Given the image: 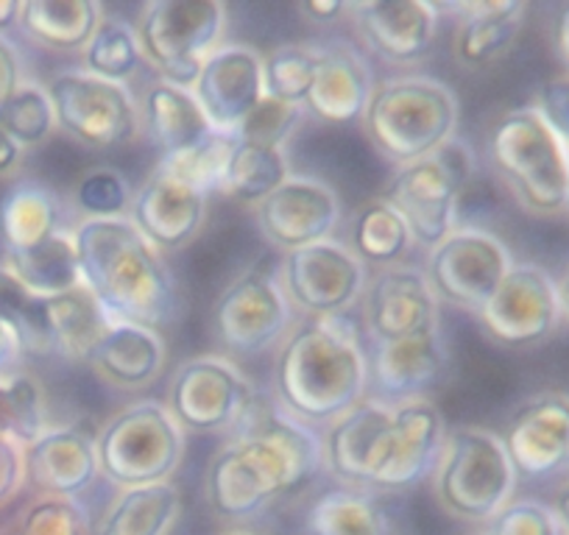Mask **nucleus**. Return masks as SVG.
Instances as JSON below:
<instances>
[{
    "instance_id": "f257e3e1",
    "label": "nucleus",
    "mask_w": 569,
    "mask_h": 535,
    "mask_svg": "<svg viewBox=\"0 0 569 535\" xmlns=\"http://www.w3.org/2000/svg\"><path fill=\"white\" fill-rule=\"evenodd\" d=\"M321 468L319 435L257 398L207 466V502L223 518H251L313 483Z\"/></svg>"
},
{
    "instance_id": "f03ea898",
    "label": "nucleus",
    "mask_w": 569,
    "mask_h": 535,
    "mask_svg": "<svg viewBox=\"0 0 569 535\" xmlns=\"http://www.w3.org/2000/svg\"><path fill=\"white\" fill-rule=\"evenodd\" d=\"M277 405L302 424L347 416L369 396V357L355 321L343 315L305 319L291 326L273 363Z\"/></svg>"
},
{
    "instance_id": "7ed1b4c3",
    "label": "nucleus",
    "mask_w": 569,
    "mask_h": 535,
    "mask_svg": "<svg viewBox=\"0 0 569 535\" xmlns=\"http://www.w3.org/2000/svg\"><path fill=\"white\" fill-rule=\"evenodd\" d=\"M81 285L112 321L160 330L177 310V282L160 251L129 218L81 221L73 229Z\"/></svg>"
},
{
    "instance_id": "20e7f679",
    "label": "nucleus",
    "mask_w": 569,
    "mask_h": 535,
    "mask_svg": "<svg viewBox=\"0 0 569 535\" xmlns=\"http://www.w3.org/2000/svg\"><path fill=\"white\" fill-rule=\"evenodd\" d=\"M486 160L525 212L563 215L569 204V149L536 107L502 112L486 134Z\"/></svg>"
},
{
    "instance_id": "39448f33",
    "label": "nucleus",
    "mask_w": 569,
    "mask_h": 535,
    "mask_svg": "<svg viewBox=\"0 0 569 535\" xmlns=\"http://www.w3.org/2000/svg\"><path fill=\"white\" fill-rule=\"evenodd\" d=\"M366 138L397 168L439 154L458 129V101L447 84L402 75L375 84L363 120Z\"/></svg>"
},
{
    "instance_id": "423d86ee",
    "label": "nucleus",
    "mask_w": 569,
    "mask_h": 535,
    "mask_svg": "<svg viewBox=\"0 0 569 535\" xmlns=\"http://www.w3.org/2000/svg\"><path fill=\"white\" fill-rule=\"evenodd\" d=\"M433 488L450 516L472 524L497 516L517 488V472L500 435L480 427L450 430L433 468Z\"/></svg>"
},
{
    "instance_id": "0eeeda50",
    "label": "nucleus",
    "mask_w": 569,
    "mask_h": 535,
    "mask_svg": "<svg viewBox=\"0 0 569 535\" xmlns=\"http://www.w3.org/2000/svg\"><path fill=\"white\" fill-rule=\"evenodd\" d=\"M98 468L118 488L171 483L184 457V430L162 402L123 407L96 433Z\"/></svg>"
},
{
    "instance_id": "6e6552de",
    "label": "nucleus",
    "mask_w": 569,
    "mask_h": 535,
    "mask_svg": "<svg viewBox=\"0 0 569 535\" xmlns=\"http://www.w3.org/2000/svg\"><path fill=\"white\" fill-rule=\"evenodd\" d=\"M227 9L221 0H151L134 23L142 59L160 81L193 90L201 64L221 48Z\"/></svg>"
},
{
    "instance_id": "1a4fd4ad",
    "label": "nucleus",
    "mask_w": 569,
    "mask_h": 535,
    "mask_svg": "<svg viewBox=\"0 0 569 535\" xmlns=\"http://www.w3.org/2000/svg\"><path fill=\"white\" fill-rule=\"evenodd\" d=\"M475 176L469 145L450 140L439 154L397 168L382 188V201L408 223L416 245L436 249L456 229L458 201Z\"/></svg>"
},
{
    "instance_id": "9d476101",
    "label": "nucleus",
    "mask_w": 569,
    "mask_h": 535,
    "mask_svg": "<svg viewBox=\"0 0 569 535\" xmlns=\"http://www.w3.org/2000/svg\"><path fill=\"white\" fill-rule=\"evenodd\" d=\"M57 125L90 149H118L134 140L140 107L126 84H112L84 70H68L46 84Z\"/></svg>"
},
{
    "instance_id": "9b49d317",
    "label": "nucleus",
    "mask_w": 569,
    "mask_h": 535,
    "mask_svg": "<svg viewBox=\"0 0 569 535\" xmlns=\"http://www.w3.org/2000/svg\"><path fill=\"white\" fill-rule=\"evenodd\" d=\"M513 260L506 243L483 229H452L436 249L427 251L425 280L439 304L478 313L500 287Z\"/></svg>"
},
{
    "instance_id": "f8f14e48",
    "label": "nucleus",
    "mask_w": 569,
    "mask_h": 535,
    "mask_svg": "<svg viewBox=\"0 0 569 535\" xmlns=\"http://www.w3.org/2000/svg\"><path fill=\"white\" fill-rule=\"evenodd\" d=\"M254 402L251 382L238 365L218 354L184 360L168 385V411L190 433L234 430Z\"/></svg>"
},
{
    "instance_id": "ddd939ff",
    "label": "nucleus",
    "mask_w": 569,
    "mask_h": 535,
    "mask_svg": "<svg viewBox=\"0 0 569 535\" xmlns=\"http://www.w3.org/2000/svg\"><path fill=\"white\" fill-rule=\"evenodd\" d=\"M284 296L308 319L343 315L366 291V265L338 240L288 251L279 265Z\"/></svg>"
},
{
    "instance_id": "4468645a",
    "label": "nucleus",
    "mask_w": 569,
    "mask_h": 535,
    "mask_svg": "<svg viewBox=\"0 0 569 535\" xmlns=\"http://www.w3.org/2000/svg\"><path fill=\"white\" fill-rule=\"evenodd\" d=\"M475 315L486 335L506 349L539 346L556 335L563 321L556 282L533 262H513L500 287Z\"/></svg>"
},
{
    "instance_id": "2eb2a0df",
    "label": "nucleus",
    "mask_w": 569,
    "mask_h": 535,
    "mask_svg": "<svg viewBox=\"0 0 569 535\" xmlns=\"http://www.w3.org/2000/svg\"><path fill=\"white\" fill-rule=\"evenodd\" d=\"M291 313L282 285L262 271H249L221 291L212 307V326L229 352L249 357L284 341Z\"/></svg>"
},
{
    "instance_id": "dca6fc26",
    "label": "nucleus",
    "mask_w": 569,
    "mask_h": 535,
    "mask_svg": "<svg viewBox=\"0 0 569 535\" xmlns=\"http://www.w3.org/2000/svg\"><path fill=\"white\" fill-rule=\"evenodd\" d=\"M500 438L517 477L550 480L569 474V396L545 391L525 398Z\"/></svg>"
},
{
    "instance_id": "f3484780",
    "label": "nucleus",
    "mask_w": 569,
    "mask_h": 535,
    "mask_svg": "<svg viewBox=\"0 0 569 535\" xmlns=\"http://www.w3.org/2000/svg\"><path fill=\"white\" fill-rule=\"evenodd\" d=\"M212 129L234 138L243 120L260 107L262 57L249 46H221L204 59L201 73L190 90Z\"/></svg>"
},
{
    "instance_id": "a211bd4d",
    "label": "nucleus",
    "mask_w": 569,
    "mask_h": 535,
    "mask_svg": "<svg viewBox=\"0 0 569 535\" xmlns=\"http://www.w3.org/2000/svg\"><path fill=\"white\" fill-rule=\"evenodd\" d=\"M358 40L391 64L421 62L433 51L441 14L427 0H363L349 3Z\"/></svg>"
},
{
    "instance_id": "6ab92c4d",
    "label": "nucleus",
    "mask_w": 569,
    "mask_h": 535,
    "mask_svg": "<svg viewBox=\"0 0 569 535\" xmlns=\"http://www.w3.org/2000/svg\"><path fill=\"white\" fill-rule=\"evenodd\" d=\"M338 221L341 201L319 179L291 176L277 193L257 204V226L262 238L284 254L332 240Z\"/></svg>"
},
{
    "instance_id": "aec40b11",
    "label": "nucleus",
    "mask_w": 569,
    "mask_h": 535,
    "mask_svg": "<svg viewBox=\"0 0 569 535\" xmlns=\"http://www.w3.org/2000/svg\"><path fill=\"white\" fill-rule=\"evenodd\" d=\"M393 405L366 396L358 407L332 422L321 441L325 468L347 488L366 491L375 485L391 441Z\"/></svg>"
},
{
    "instance_id": "412c9836",
    "label": "nucleus",
    "mask_w": 569,
    "mask_h": 535,
    "mask_svg": "<svg viewBox=\"0 0 569 535\" xmlns=\"http://www.w3.org/2000/svg\"><path fill=\"white\" fill-rule=\"evenodd\" d=\"M207 199L210 195L199 193L157 162L131 199L129 221L157 251H177L196 240L204 226Z\"/></svg>"
},
{
    "instance_id": "4be33fe9",
    "label": "nucleus",
    "mask_w": 569,
    "mask_h": 535,
    "mask_svg": "<svg viewBox=\"0 0 569 535\" xmlns=\"http://www.w3.org/2000/svg\"><path fill=\"white\" fill-rule=\"evenodd\" d=\"M363 319L371 341H399L413 332L439 326V299L413 265H393L377 271L366 282Z\"/></svg>"
},
{
    "instance_id": "5701e85b",
    "label": "nucleus",
    "mask_w": 569,
    "mask_h": 535,
    "mask_svg": "<svg viewBox=\"0 0 569 535\" xmlns=\"http://www.w3.org/2000/svg\"><path fill=\"white\" fill-rule=\"evenodd\" d=\"M369 396L386 405H399L408 398L425 396L445 371V341L441 324L427 326L399 341H371Z\"/></svg>"
},
{
    "instance_id": "b1692460",
    "label": "nucleus",
    "mask_w": 569,
    "mask_h": 535,
    "mask_svg": "<svg viewBox=\"0 0 569 535\" xmlns=\"http://www.w3.org/2000/svg\"><path fill=\"white\" fill-rule=\"evenodd\" d=\"M445 416L430 398H408L393 405L391 441L371 491H405L425 480L445 450Z\"/></svg>"
},
{
    "instance_id": "393cba45",
    "label": "nucleus",
    "mask_w": 569,
    "mask_h": 535,
    "mask_svg": "<svg viewBox=\"0 0 569 535\" xmlns=\"http://www.w3.org/2000/svg\"><path fill=\"white\" fill-rule=\"evenodd\" d=\"M96 433L84 430L81 424L48 427L34 444L23 450L26 480L42 496L76 499L101 474V468H98Z\"/></svg>"
},
{
    "instance_id": "a878e982",
    "label": "nucleus",
    "mask_w": 569,
    "mask_h": 535,
    "mask_svg": "<svg viewBox=\"0 0 569 535\" xmlns=\"http://www.w3.org/2000/svg\"><path fill=\"white\" fill-rule=\"evenodd\" d=\"M441 12L456 14V59L467 68H483L511 51L522 31V0H456L433 3Z\"/></svg>"
},
{
    "instance_id": "bb28decb",
    "label": "nucleus",
    "mask_w": 569,
    "mask_h": 535,
    "mask_svg": "<svg viewBox=\"0 0 569 535\" xmlns=\"http://www.w3.org/2000/svg\"><path fill=\"white\" fill-rule=\"evenodd\" d=\"M168 360L166 341L157 330L140 324L112 321L96 343L87 365L107 385L120 391H140L154 385Z\"/></svg>"
},
{
    "instance_id": "cd10ccee",
    "label": "nucleus",
    "mask_w": 569,
    "mask_h": 535,
    "mask_svg": "<svg viewBox=\"0 0 569 535\" xmlns=\"http://www.w3.org/2000/svg\"><path fill=\"white\" fill-rule=\"evenodd\" d=\"M319 53V70L305 101V112L330 125L360 123L375 90L369 68L347 46H325Z\"/></svg>"
},
{
    "instance_id": "c85d7f7f",
    "label": "nucleus",
    "mask_w": 569,
    "mask_h": 535,
    "mask_svg": "<svg viewBox=\"0 0 569 535\" xmlns=\"http://www.w3.org/2000/svg\"><path fill=\"white\" fill-rule=\"evenodd\" d=\"M140 125L162 157L184 154L216 134L193 92L168 81L149 84L140 107Z\"/></svg>"
},
{
    "instance_id": "c756f323",
    "label": "nucleus",
    "mask_w": 569,
    "mask_h": 535,
    "mask_svg": "<svg viewBox=\"0 0 569 535\" xmlns=\"http://www.w3.org/2000/svg\"><path fill=\"white\" fill-rule=\"evenodd\" d=\"M182 513V494L173 483L120 488L92 535H171Z\"/></svg>"
},
{
    "instance_id": "7c9ffc66",
    "label": "nucleus",
    "mask_w": 569,
    "mask_h": 535,
    "mask_svg": "<svg viewBox=\"0 0 569 535\" xmlns=\"http://www.w3.org/2000/svg\"><path fill=\"white\" fill-rule=\"evenodd\" d=\"M42 313H46L51 352L62 354L64 360H84V363L107 326L112 324V319L103 313L101 304L84 285L62 296L42 299Z\"/></svg>"
},
{
    "instance_id": "2f4dec72",
    "label": "nucleus",
    "mask_w": 569,
    "mask_h": 535,
    "mask_svg": "<svg viewBox=\"0 0 569 535\" xmlns=\"http://www.w3.org/2000/svg\"><path fill=\"white\" fill-rule=\"evenodd\" d=\"M101 20L96 0H26L18 23L37 46L51 51H84Z\"/></svg>"
},
{
    "instance_id": "473e14b6",
    "label": "nucleus",
    "mask_w": 569,
    "mask_h": 535,
    "mask_svg": "<svg viewBox=\"0 0 569 535\" xmlns=\"http://www.w3.org/2000/svg\"><path fill=\"white\" fill-rule=\"evenodd\" d=\"M3 265L29 287L34 296L51 299L81 287L79 254H76L73 232H57L23 251H7Z\"/></svg>"
},
{
    "instance_id": "72a5a7b5",
    "label": "nucleus",
    "mask_w": 569,
    "mask_h": 535,
    "mask_svg": "<svg viewBox=\"0 0 569 535\" xmlns=\"http://www.w3.org/2000/svg\"><path fill=\"white\" fill-rule=\"evenodd\" d=\"M349 238H352V245H349L352 254L358 256L363 265H375L380 268V271L382 268L402 265L408 251L416 245L408 223H405L402 215H399L388 201H382L380 195L366 201V204L355 212Z\"/></svg>"
},
{
    "instance_id": "f704fd0d",
    "label": "nucleus",
    "mask_w": 569,
    "mask_h": 535,
    "mask_svg": "<svg viewBox=\"0 0 569 535\" xmlns=\"http://www.w3.org/2000/svg\"><path fill=\"white\" fill-rule=\"evenodd\" d=\"M291 179V168L282 149L232 140L227 168H223L221 193L240 204H262Z\"/></svg>"
},
{
    "instance_id": "c9c22d12",
    "label": "nucleus",
    "mask_w": 569,
    "mask_h": 535,
    "mask_svg": "<svg viewBox=\"0 0 569 535\" xmlns=\"http://www.w3.org/2000/svg\"><path fill=\"white\" fill-rule=\"evenodd\" d=\"M0 229L7 251H23L62 232V210L51 190L40 184H20L0 206Z\"/></svg>"
},
{
    "instance_id": "e433bc0d",
    "label": "nucleus",
    "mask_w": 569,
    "mask_h": 535,
    "mask_svg": "<svg viewBox=\"0 0 569 535\" xmlns=\"http://www.w3.org/2000/svg\"><path fill=\"white\" fill-rule=\"evenodd\" d=\"M313 535H391L386 513L366 491H330L310 507Z\"/></svg>"
},
{
    "instance_id": "4c0bfd02",
    "label": "nucleus",
    "mask_w": 569,
    "mask_h": 535,
    "mask_svg": "<svg viewBox=\"0 0 569 535\" xmlns=\"http://www.w3.org/2000/svg\"><path fill=\"white\" fill-rule=\"evenodd\" d=\"M48 427L51 424H48L46 393L40 382L23 369L0 376V433H7L26 450Z\"/></svg>"
},
{
    "instance_id": "58836bf2",
    "label": "nucleus",
    "mask_w": 569,
    "mask_h": 535,
    "mask_svg": "<svg viewBox=\"0 0 569 535\" xmlns=\"http://www.w3.org/2000/svg\"><path fill=\"white\" fill-rule=\"evenodd\" d=\"M319 48L291 42L279 46L262 57V90L268 98L291 107H305L319 70Z\"/></svg>"
},
{
    "instance_id": "ea45409f",
    "label": "nucleus",
    "mask_w": 569,
    "mask_h": 535,
    "mask_svg": "<svg viewBox=\"0 0 569 535\" xmlns=\"http://www.w3.org/2000/svg\"><path fill=\"white\" fill-rule=\"evenodd\" d=\"M142 62L134 26L123 20H101L98 31L84 48V73L112 84H126Z\"/></svg>"
},
{
    "instance_id": "a19ab883",
    "label": "nucleus",
    "mask_w": 569,
    "mask_h": 535,
    "mask_svg": "<svg viewBox=\"0 0 569 535\" xmlns=\"http://www.w3.org/2000/svg\"><path fill=\"white\" fill-rule=\"evenodd\" d=\"M0 324L18 332L26 354H51L42 296H34L7 265H0Z\"/></svg>"
},
{
    "instance_id": "79ce46f5",
    "label": "nucleus",
    "mask_w": 569,
    "mask_h": 535,
    "mask_svg": "<svg viewBox=\"0 0 569 535\" xmlns=\"http://www.w3.org/2000/svg\"><path fill=\"white\" fill-rule=\"evenodd\" d=\"M0 129L7 131L20 149L46 143L51 131L57 129V114H53V103L46 87L34 84V81L20 84L18 92L0 107Z\"/></svg>"
},
{
    "instance_id": "37998d69",
    "label": "nucleus",
    "mask_w": 569,
    "mask_h": 535,
    "mask_svg": "<svg viewBox=\"0 0 569 535\" xmlns=\"http://www.w3.org/2000/svg\"><path fill=\"white\" fill-rule=\"evenodd\" d=\"M131 199H134V193H131L126 176L112 171V168L87 171L84 176L76 182L73 190V204L76 210L84 215V221H114V218H129Z\"/></svg>"
},
{
    "instance_id": "c03bdc74",
    "label": "nucleus",
    "mask_w": 569,
    "mask_h": 535,
    "mask_svg": "<svg viewBox=\"0 0 569 535\" xmlns=\"http://www.w3.org/2000/svg\"><path fill=\"white\" fill-rule=\"evenodd\" d=\"M229 151H232V138H223V134L216 131L210 140H204V143L196 145V149L177 157H162L160 162L173 173V176L188 182L190 188H196L204 195H212L221 193L223 168H227Z\"/></svg>"
},
{
    "instance_id": "a18cd8bd",
    "label": "nucleus",
    "mask_w": 569,
    "mask_h": 535,
    "mask_svg": "<svg viewBox=\"0 0 569 535\" xmlns=\"http://www.w3.org/2000/svg\"><path fill=\"white\" fill-rule=\"evenodd\" d=\"M14 535H92V527L79 499L40 496L23 511Z\"/></svg>"
},
{
    "instance_id": "49530a36",
    "label": "nucleus",
    "mask_w": 569,
    "mask_h": 535,
    "mask_svg": "<svg viewBox=\"0 0 569 535\" xmlns=\"http://www.w3.org/2000/svg\"><path fill=\"white\" fill-rule=\"evenodd\" d=\"M305 107H291V103L262 98L260 107L243 120L232 140H246V143L268 145V149H282L293 138V131L302 125Z\"/></svg>"
},
{
    "instance_id": "de8ad7c7",
    "label": "nucleus",
    "mask_w": 569,
    "mask_h": 535,
    "mask_svg": "<svg viewBox=\"0 0 569 535\" xmlns=\"http://www.w3.org/2000/svg\"><path fill=\"white\" fill-rule=\"evenodd\" d=\"M483 535H563L552 507L533 499H511L480 529Z\"/></svg>"
},
{
    "instance_id": "09e8293b",
    "label": "nucleus",
    "mask_w": 569,
    "mask_h": 535,
    "mask_svg": "<svg viewBox=\"0 0 569 535\" xmlns=\"http://www.w3.org/2000/svg\"><path fill=\"white\" fill-rule=\"evenodd\" d=\"M533 107L539 109L547 125L556 131L561 143L569 149V75H556V79L545 81L539 92H536Z\"/></svg>"
},
{
    "instance_id": "8fccbe9b",
    "label": "nucleus",
    "mask_w": 569,
    "mask_h": 535,
    "mask_svg": "<svg viewBox=\"0 0 569 535\" xmlns=\"http://www.w3.org/2000/svg\"><path fill=\"white\" fill-rule=\"evenodd\" d=\"M26 483V455L23 446L7 433H0V505H7L20 485Z\"/></svg>"
},
{
    "instance_id": "3c124183",
    "label": "nucleus",
    "mask_w": 569,
    "mask_h": 535,
    "mask_svg": "<svg viewBox=\"0 0 569 535\" xmlns=\"http://www.w3.org/2000/svg\"><path fill=\"white\" fill-rule=\"evenodd\" d=\"M20 81V57L7 37H0V107L18 92Z\"/></svg>"
},
{
    "instance_id": "603ef678",
    "label": "nucleus",
    "mask_w": 569,
    "mask_h": 535,
    "mask_svg": "<svg viewBox=\"0 0 569 535\" xmlns=\"http://www.w3.org/2000/svg\"><path fill=\"white\" fill-rule=\"evenodd\" d=\"M23 343H20L18 332L0 324V376L14 374L23 369Z\"/></svg>"
},
{
    "instance_id": "864d4df0",
    "label": "nucleus",
    "mask_w": 569,
    "mask_h": 535,
    "mask_svg": "<svg viewBox=\"0 0 569 535\" xmlns=\"http://www.w3.org/2000/svg\"><path fill=\"white\" fill-rule=\"evenodd\" d=\"M299 12L316 26L325 23H336L341 14H349V3L347 0H302L299 3Z\"/></svg>"
},
{
    "instance_id": "5fc2aeb1",
    "label": "nucleus",
    "mask_w": 569,
    "mask_h": 535,
    "mask_svg": "<svg viewBox=\"0 0 569 535\" xmlns=\"http://www.w3.org/2000/svg\"><path fill=\"white\" fill-rule=\"evenodd\" d=\"M552 51L561 62L563 75H569V3H563L552 20Z\"/></svg>"
},
{
    "instance_id": "6e6d98bb",
    "label": "nucleus",
    "mask_w": 569,
    "mask_h": 535,
    "mask_svg": "<svg viewBox=\"0 0 569 535\" xmlns=\"http://www.w3.org/2000/svg\"><path fill=\"white\" fill-rule=\"evenodd\" d=\"M20 154H23V149H20L12 138H9L7 131L0 129V173L14 171L20 162Z\"/></svg>"
},
{
    "instance_id": "4d7b16f0",
    "label": "nucleus",
    "mask_w": 569,
    "mask_h": 535,
    "mask_svg": "<svg viewBox=\"0 0 569 535\" xmlns=\"http://www.w3.org/2000/svg\"><path fill=\"white\" fill-rule=\"evenodd\" d=\"M552 513H556L558 524H561L563 535H569V483H563L558 488L556 502H552Z\"/></svg>"
},
{
    "instance_id": "13d9d810",
    "label": "nucleus",
    "mask_w": 569,
    "mask_h": 535,
    "mask_svg": "<svg viewBox=\"0 0 569 535\" xmlns=\"http://www.w3.org/2000/svg\"><path fill=\"white\" fill-rule=\"evenodd\" d=\"M20 9H23L20 0H0V31L18 23Z\"/></svg>"
},
{
    "instance_id": "bf43d9fd",
    "label": "nucleus",
    "mask_w": 569,
    "mask_h": 535,
    "mask_svg": "<svg viewBox=\"0 0 569 535\" xmlns=\"http://www.w3.org/2000/svg\"><path fill=\"white\" fill-rule=\"evenodd\" d=\"M556 287H558V302H561V315H563V321L569 324V265H567V271H563L561 280L556 282Z\"/></svg>"
},
{
    "instance_id": "052dcab7",
    "label": "nucleus",
    "mask_w": 569,
    "mask_h": 535,
    "mask_svg": "<svg viewBox=\"0 0 569 535\" xmlns=\"http://www.w3.org/2000/svg\"><path fill=\"white\" fill-rule=\"evenodd\" d=\"M223 535H254V533H246V529H232V533H223Z\"/></svg>"
},
{
    "instance_id": "680f3d73",
    "label": "nucleus",
    "mask_w": 569,
    "mask_h": 535,
    "mask_svg": "<svg viewBox=\"0 0 569 535\" xmlns=\"http://www.w3.org/2000/svg\"><path fill=\"white\" fill-rule=\"evenodd\" d=\"M463 535H483V533H480V529H475V533H463Z\"/></svg>"
},
{
    "instance_id": "e2e57ef3",
    "label": "nucleus",
    "mask_w": 569,
    "mask_h": 535,
    "mask_svg": "<svg viewBox=\"0 0 569 535\" xmlns=\"http://www.w3.org/2000/svg\"><path fill=\"white\" fill-rule=\"evenodd\" d=\"M567 212H569V204H567Z\"/></svg>"
}]
</instances>
